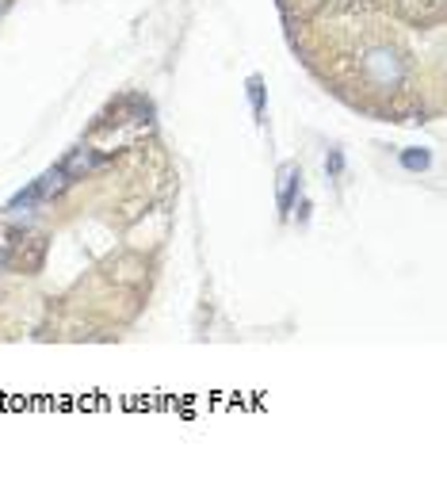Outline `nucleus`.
Here are the masks:
<instances>
[{
    "instance_id": "nucleus-1",
    "label": "nucleus",
    "mask_w": 447,
    "mask_h": 497,
    "mask_svg": "<svg viewBox=\"0 0 447 497\" xmlns=\"http://www.w3.org/2000/svg\"><path fill=\"white\" fill-rule=\"evenodd\" d=\"M363 77L371 80L375 88H398L405 80V58L394 46H371L363 50Z\"/></svg>"
},
{
    "instance_id": "nucleus-2",
    "label": "nucleus",
    "mask_w": 447,
    "mask_h": 497,
    "mask_svg": "<svg viewBox=\"0 0 447 497\" xmlns=\"http://www.w3.org/2000/svg\"><path fill=\"white\" fill-rule=\"evenodd\" d=\"M298 195H302V169H298V165H283L279 169V195H276L279 219H291Z\"/></svg>"
},
{
    "instance_id": "nucleus-3",
    "label": "nucleus",
    "mask_w": 447,
    "mask_h": 497,
    "mask_svg": "<svg viewBox=\"0 0 447 497\" xmlns=\"http://www.w3.org/2000/svg\"><path fill=\"white\" fill-rule=\"evenodd\" d=\"M100 165H103V153H100V150H92V145H77V150L62 161V169L70 172L73 180L80 177V172H92V169H100Z\"/></svg>"
},
{
    "instance_id": "nucleus-4",
    "label": "nucleus",
    "mask_w": 447,
    "mask_h": 497,
    "mask_svg": "<svg viewBox=\"0 0 447 497\" xmlns=\"http://www.w3.org/2000/svg\"><path fill=\"white\" fill-rule=\"evenodd\" d=\"M70 184H73L70 172H65L62 165H54V169H46L43 177L35 180V192H38V199H54V195H62Z\"/></svg>"
},
{
    "instance_id": "nucleus-5",
    "label": "nucleus",
    "mask_w": 447,
    "mask_h": 497,
    "mask_svg": "<svg viewBox=\"0 0 447 497\" xmlns=\"http://www.w3.org/2000/svg\"><path fill=\"white\" fill-rule=\"evenodd\" d=\"M398 165H401L405 172H425V169L432 165V153L421 150V145H410V150L398 153Z\"/></svg>"
},
{
    "instance_id": "nucleus-6",
    "label": "nucleus",
    "mask_w": 447,
    "mask_h": 497,
    "mask_svg": "<svg viewBox=\"0 0 447 497\" xmlns=\"http://www.w3.org/2000/svg\"><path fill=\"white\" fill-rule=\"evenodd\" d=\"M249 104H252V115H256V123H264V115H268V88H264V80L261 77H249Z\"/></svg>"
},
{
    "instance_id": "nucleus-7",
    "label": "nucleus",
    "mask_w": 447,
    "mask_h": 497,
    "mask_svg": "<svg viewBox=\"0 0 447 497\" xmlns=\"http://www.w3.org/2000/svg\"><path fill=\"white\" fill-rule=\"evenodd\" d=\"M325 172H329V177H341L344 172V153L341 150H333L329 157H325Z\"/></svg>"
},
{
    "instance_id": "nucleus-8",
    "label": "nucleus",
    "mask_w": 447,
    "mask_h": 497,
    "mask_svg": "<svg viewBox=\"0 0 447 497\" xmlns=\"http://www.w3.org/2000/svg\"><path fill=\"white\" fill-rule=\"evenodd\" d=\"M294 203H298V226H306V222H310V199H302V195H298Z\"/></svg>"
},
{
    "instance_id": "nucleus-9",
    "label": "nucleus",
    "mask_w": 447,
    "mask_h": 497,
    "mask_svg": "<svg viewBox=\"0 0 447 497\" xmlns=\"http://www.w3.org/2000/svg\"><path fill=\"white\" fill-rule=\"evenodd\" d=\"M4 8H8V0H0V12H4Z\"/></svg>"
}]
</instances>
